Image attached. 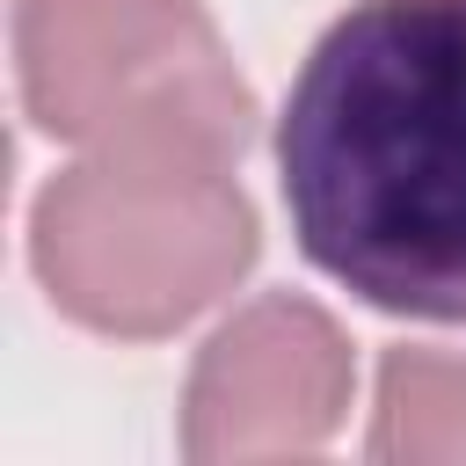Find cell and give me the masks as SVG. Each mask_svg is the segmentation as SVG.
Instances as JSON below:
<instances>
[{
  "label": "cell",
  "instance_id": "cell-1",
  "mask_svg": "<svg viewBox=\"0 0 466 466\" xmlns=\"http://www.w3.org/2000/svg\"><path fill=\"white\" fill-rule=\"evenodd\" d=\"M277 175L320 277L466 320V0H350L284 95Z\"/></svg>",
  "mask_w": 466,
  "mask_h": 466
},
{
  "label": "cell",
  "instance_id": "cell-2",
  "mask_svg": "<svg viewBox=\"0 0 466 466\" xmlns=\"http://www.w3.org/2000/svg\"><path fill=\"white\" fill-rule=\"evenodd\" d=\"M44 291L102 335H167L255 262V204L226 153L102 146L29 211Z\"/></svg>",
  "mask_w": 466,
  "mask_h": 466
},
{
  "label": "cell",
  "instance_id": "cell-3",
  "mask_svg": "<svg viewBox=\"0 0 466 466\" xmlns=\"http://www.w3.org/2000/svg\"><path fill=\"white\" fill-rule=\"evenodd\" d=\"M22 102L51 138L204 146L240 160L255 95L197 0H15Z\"/></svg>",
  "mask_w": 466,
  "mask_h": 466
},
{
  "label": "cell",
  "instance_id": "cell-4",
  "mask_svg": "<svg viewBox=\"0 0 466 466\" xmlns=\"http://www.w3.org/2000/svg\"><path fill=\"white\" fill-rule=\"evenodd\" d=\"M350 408V342L306 299H255L233 313L182 393L189 459H284L335 437Z\"/></svg>",
  "mask_w": 466,
  "mask_h": 466
},
{
  "label": "cell",
  "instance_id": "cell-5",
  "mask_svg": "<svg viewBox=\"0 0 466 466\" xmlns=\"http://www.w3.org/2000/svg\"><path fill=\"white\" fill-rule=\"evenodd\" d=\"M371 459H466V357L459 350H386Z\"/></svg>",
  "mask_w": 466,
  "mask_h": 466
}]
</instances>
